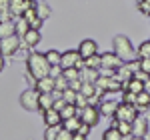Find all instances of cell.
I'll return each instance as SVG.
<instances>
[{
  "label": "cell",
  "instance_id": "cell-43",
  "mask_svg": "<svg viewBox=\"0 0 150 140\" xmlns=\"http://www.w3.org/2000/svg\"><path fill=\"white\" fill-rule=\"evenodd\" d=\"M10 2L12 0H0V10H10Z\"/></svg>",
  "mask_w": 150,
  "mask_h": 140
},
{
  "label": "cell",
  "instance_id": "cell-40",
  "mask_svg": "<svg viewBox=\"0 0 150 140\" xmlns=\"http://www.w3.org/2000/svg\"><path fill=\"white\" fill-rule=\"evenodd\" d=\"M64 106H66V100H64V98H58V100H54V106H52V108L60 112V110H62Z\"/></svg>",
  "mask_w": 150,
  "mask_h": 140
},
{
  "label": "cell",
  "instance_id": "cell-42",
  "mask_svg": "<svg viewBox=\"0 0 150 140\" xmlns=\"http://www.w3.org/2000/svg\"><path fill=\"white\" fill-rule=\"evenodd\" d=\"M40 26H42V20H40V18H34V20L30 22V28H34V30H40Z\"/></svg>",
  "mask_w": 150,
  "mask_h": 140
},
{
  "label": "cell",
  "instance_id": "cell-29",
  "mask_svg": "<svg viewBox=\"0 0 150 140\" xmlns=\"http://www.w3.org/2000/svg\"><path fill=\"white\" fill-rule=\"evenodd\" d=\"M62 76H64V78H66L68 82L80 80V70H78V68H68V70H62Z\"/></svg>",
  "mask_w": 150,
  "mask_h": 140
},
{
  "label": "cell",
  "instance_id": "cell-16",
  "mask_svg": "<svg viewBox=\"0 0 150 140\" xmlns=\"http://www.w3.org/2000/svg\"><path fill=\"white\" fill-rule=\"evenodd\" d=\"M80 80L86 82V84H96V80H98V70H92V68H84L80 70Z\"/></svg>",
  "mask_w": 150,
  "mask_h": 140
},
{
  "label": "cell",
  "instance_id": "cell-45",
  "mask_svg": "<svg viewBox=\"0 0 150 140\" xmlns=\"http://www.w3.org/2000/svg\"><path fill=\"white\" fill-rule=\"evenodd\" d=\"M144 92H148V94H150V78L144 82Z\"/></svg>",
  "mask_w": 150,
  "mask_h": 140
},
{
  "label": "cell",
  "instance_id": "cell-15",
  "mask_svg": "<svg viewBox=\"0 0 150 140\" xmlns=\"http://www.w3.org/2000/svg\"><path fill=\"white\" fill-rule=\"evenodd\" d=\"M80 124H82L80 116H72V118H66V120H62V128L68 130V132H72V134H76V132H78Z\"/></svg>",
  "mask_w": 150,
  "mask_h": 140
},
{
  "label": "cell",
  "instance_id": "cell-48",
  "mask_svg": "<svg viewBox=\"0 0 150 140\" xmlns=\"http://www.w3.org/2000/svg\"><path fill=\"white\" fill-rule=\"evenodd\" d=\"M144 2H148V4H150V0H144Z\"/></svg>",
  "mask_w": 150,
  "mask_h": 140
},
{
  "label": "cell",
  "instance_id": "cell-21",
  "mask_svg": "<svg viewBox=\"0 0 150 140\" xmlns=\"http://www.w3.org/2000/svg\"><path fill=\"white\" fill-rule=\"evenodd\" d=\"M136 108H138V110L150 108V94H148V92H140V94H136Z\"/></svg>",
  "mask_w": 150,
  "mask_h": 140
},
{
  "label": "cell",
  "instance_id": "cell-11",
  "mask_svg": "<svg viewBox=\"0 0 150 140\" xmlns=\"http://www.w3.org/2000/svg\"><path fill=\"white\" fill-rule=\"evenodd\" d=\"M100 58H102V66H100V68L118 70L120 66H122V64H124V62H122V60L118 58V56H116L114 52H104V54L100 56Z\"/></svg>",
  "mask_w": 150,
  "mask_h": 140
},
{
  "label": "cell",
  "instance_id": "cell-4",
  "mask_svg": "<svg viewBox=\"0 0 150 140\" xmlns=\"http://www.w3.org/2000/svg\"><path fill=\"white\" fill-rule=\"evenodd\" d=\"M82 66H84V60L78 54V50H66V52H62V58H60V68L62 70H68V68L80 70Z\"/></svg>",
  "mask_w": 150,
  "mask_h": 140
},
{
  "label": "cell",
  "instance_id": "cell-39",
  "mask_svg": "<svg viewBox=\"0 0 150 140\" xmlns=\"http://www.w3.org/2000/svg\"><path fill=\"white\" fill-rule=\"evenodd\" d=\"M124 102H126V104H134V106H136V94L124 92Z\"/></svg>",
  "mask_w": 150,
  "mask_h": 140
},
{
  "label": "cell",
  "instance_id": "cell-23",
  "mask_svg": "<svg viewBox=\"0 0 150 140\" xmlns=\"http://www.w3.org/2000/svg\"><path fill=\"white\" fill-rule=\"evenodd\" d=\"M46 60L50 66H60V58H62V52H58V50H48L46 54Z\"/></svg>",
  "mask_w": 150,
  "mask_h": 140
},
{
  "label": "cell",
  "instance_id": "cell-10",
  "mask_svg": "<svg viewBox=\"0 0 150 140\" xmlns=\"http://www.w3.org/2000/svg\"><path fill=\"white\" fill-rule=\"evenodd\" d=\"M38 94H52L56 90V82L52 76H46V78H40L36 80V88H34Z\"/></svg>",
  "mask_w": 150,
  "mask_h": 140
},
{
  "label": "cell",
  "instance_id": "cell-9",
  "mask_svg": "<svg viewBox=\"0 0 150 140\" xmlns=\"http://www.w3.org/2000/svg\"><path fill=\"white\" fill-rule=\"evenodd\" d=\"M78 54L82 56V60L90 58L94 54H98V44L94 40H90V38H86V40H82L80 44H78Z\"/></svg>",
  "mask_w": 150,
  "mask_h": 140
},
{
  "label": "cell",
  "instance_id": "cell-26",
  "mask_svg": "<svg viewBox=\"0 0 150 140\" xmlns=\"http://www.w3.org/2000/svg\"><path fill=\"white\" fill-rule=\"evenodd\" d=\"M114 126L122 136H132V122H114Z\"/></svg>",
  "mask_w": 150,
  "mask_h": 140
},
{
  "label": "cell",
  "instance_id": "cell-32",
  "mask_svg": "<svg viewBox=\"0 0 150 140\" xmlns=\"http://www.w3.org/2000/svg\"><path fill=\"white\" fill-rule=\"evenodd\" d=\"M62 130V124L60 126H46V132H44V138L46 140H54L58 136V132Z\"/></svg>",
  "mask_w": 150,
  "mask_h": 140
},
{
  "label": "cell",
  "instance_id": "cell-33",
  "mask_svg": "<svg viewBox=\"0 0 150 140\" xmlns=\"http://www.w3.org/2000/svg\"><path fill=\"white\" fill-rule=\"evenodd\" d=\"M80 94H82V96H86V98H92L94 94H96V88H94V84H86V82H82Z\"/></svg>",
  "mask_w": 150,
  "mask_h": 140
},
{
  "label": "cell",
  "instance_id": "cell-31",
  "mask_svg": "<svg viewBox=\"0 0 150 140\" xmlns=\"http://www.w3.org/2000/svg\"><path fill=\"white\" fill-rule=\"evenodd\" d=\"M136 54H138V58H150V40L146 42H142L136 50Z\"/></svg>",
  "mask_w": 150,
  "mask_h": 140
},
{
  "label": "cell",
  "instance_id": "cell-37",
  "mask_svg": "<svg viewBox=\"0 0 150 140\" xmlns=\"http://www.w3.org/2000/svg\"><path fill=\"white\" fill-rule=\"evenodd\" d=\"M138 10L142 12V14H148V16H150V4H148V2H144V0H138Z\"/></svg>",
  "mask_w": 150,
  "mask_h": 140
},
{
  "label": "cell",
  "instance_id": "cell-7",
  "mask_svg": "<svg viewBox=\"0 0 150 140\" xmlns=\"http://www.w3.org/2000/svg\"><path fill=\"white\" fill-rule=\"evenodd\" d=\"M80 120L84 124H88V126H94V124H98V120H100V110L96 108V106H84L80 110Z\"/></svg>",
  "mask_w": 150,
  "mask_h": 140
},
{
  "label": "cell",
  "instance_id": "cell-18",
  "mask_svg": "<svg viewBox=\"0 0 150 140\" xmlns=\"http://www.w3.org/2000/svg\"><path fill=\"white\" fill-rule=\"evenodd\" d=\"M16 34V24L14 20L10 22H0V40L2 38H8V36H14Z\"/></svg>",
  "mask_w": 150,
  "mask_h": 140
},
{
  "label": "cell",
  "instance_id": "cell-6",
  "mask_svg": "<svg viewBox=\"0 0 150 140\" xmlns=\"http://www.w3.org/2000/svg\"><path fill=\"white\" fill-rule=\"evenodd\" d=\"M38 96L40 94L36 92L34 88H28V90H24L22 94H20V104H22V108H26V110H38Z\"/></svg>",
  "mask_w": 150,
  "mask_h": 140
},
{
  "label": "cell",
  "instance_id": "cell-24",
  "mask_svg": "<svg viewBox=\"0 0 150 140\" xmlns=\"http://www.w3.org/2000/svg\"><path fill=\"white\" fill-rule=\"evenodd\" d=\"M84 66H86V68H92V70H98L100 66H102L100 54H94V56H90V58H86L84 60Z\"/></svg>",
  "mask_w": 150,
  "mask_h": 140
},
{
  "label": "cell",
  "instance_id": "cell-2",
  "mask_svg": "<svg viewBox=\"0 0 150 140\" xmlns=\"http://www.w3.org/2000/svg\"><path fill=\"white\" fill-rule=\"evenodd\" d=\"M112 44H114V54L122 60L124 64H128V62H132V60H134L136 52H134V46H132V42H130V38H128V36H122V34L116 36Z\"/></svg>",
  "mask_w": 150,
  "mask_h": 140
},
{
  "label": "cell",
  "instance_id": "cell-14",
  "mask_svg": "<svg viewBox=\"0 0 150 140\" xmlns=\"http://www.w3.org/2000/svg\"><path fill=\"white\" fill-rule=\"evenodd\" d=\"M40 30H34V28H30L26 34L22 36V42L26 44V46H30V48H34L36 44H40Z\"/></svg>",
  "mask_w": 150,
  "mask_h": 140
},
{
  "label": "cell",
  "instance_id": "cell-25",
  "mask_svg": "<svg viewBox=\"0 0 150 140\" xmlns=\"http://www.w3.org/2000/svg\"><path fill=\"white\" fill-rule=\"evenodd\" d=\"M60 116H62V120L72 118V116H78V108H76L74 104H66L62 110H60Z\"/></svg>",
  "mask_w": 150,
  "mask_h": 140
},
{
  "label": "cell",
  "instance_id": "cell-38",
  "mask_svg": "<svg viewBox=\"0 0 150 140\" xmlns=\"http://www.w3.org/2000/svg\"><path fill=\"white\" fill-rule=\"evenodd\" d=\"M12 18L14 16H12L10 10H0V22H10Z\"/></svg>",
  "mask_w": 150,
  "mask_h": 140
},
{
  "label": "cell",
  "instance_id": "cell-8",
  "mask_svg": "<svg viewBox=\"0 0 150 140\" xmlns=\"http://www.w3.org/2000/svg\"><path fill=\"white\" fill-rule=\"evenodd\" d=\"M36 4H38V2H34V0H12L10 2V12H12V16L20 18L28 8H36Z\"/></svg>",
  "mask_w": 150,
  "mask_h": 140
},
{
  "label": "cell",
  "instance_id": "cell-28",
  "mask_svg": "<svg viewBox=\"0 0 150 140\" xmlns=\"http://www.w3.org/2000/svg\"><path fill=\"white\" fill-rule=\"evenodd\" d=\"M36 12H38V18L40 20H46L48 16H50V6L44 4V2H38L36 4Z\"/></svg>",
  "mask_w": 150,
  "mask_h": 140
},
{
  "label": "cell",
  "instance_id": "cell-1",
  "mask_svg": "<svg viewBox=\"0 0 150 140\" xmlns=\"http://www.w3.org/2000/svg\"><path fill=\"white\" fill-rule=\"evenodd\" d=\"M26 66H28V72H30V76L34 78V80H40V78H46L50 76V64H48V60L44 54H40V52H32L28 60H26Z\"/></svg>",
  "mask_w": 150,
  "mask_h": 140
},
{
  "label": "cell",
  "instance_id": "cell-13",
  "mask_svg": "<svg viewBox=\"0 0 150 140\" xmlns=\"http://www.w3.org/2000/svg\"><path fill=\"white\" fill-rule=\"evenodd\" d=\"M44 124H46V126H60V124H62V116H60V112L54 110V108L44 110Z\"/></svg>",
  "mask_w": 150,
  "mask_h": 140
},
{
  "label": "cell",
  "instance_id": "cell-19",
  "mask_svg": "<svg viewBox=\"0 0 150 140\" xmlns=\"http://www.w3.org/2000/svg\"><path fill=\"white\" fill-rule=\"evenodd\" d=\"M126 92H132V94L144 92V82L138 80V78H130V80L126 82Z\"/></svg>",
  "mask_w": 150,
  "mask_h": 140
},
{
  "label": "cell",
  "instance_id": "cell-27",
  "mask_svg": "<svg viewBox=\"0 0 150 140\" xmlns=\"http://www.w3.org/2000/svg\"><path fill=\"white\" fill-rule=\"evenodd\" d=\"M102 140H122V134L118 132L116 126H110V128L102 134Z\"/></svg>",
  "mask_w": 150,
  "mask_h": 140
},
{
  "label": "cell",
  "instance_id": "cell-5",
  "mask_svg": "<svg viewBox=\"0 0 150 140\" xmlns=\"http://www.w3.org/2000/svg\"><path fill=\"white\" fill-rule=\"evenodd\" d=\"M136 116H138V108L134 104H126V102H120L114 112L116 122H134Z\"/></svg>",
  "mask_w": 150,
  "mask_h": 140
},
{
  "label": "cell",
  "instance_id": "cell-20",
  "mask_svg": "<svg viewBox=\"0 0 150 140\" xmlns=\"http://www.w3.org/2000/svg\"><path fill=\"white\" fill-rule=\"evenodd\" d=\"M54 106V96L52 94H40L38 96V110H50Z\"/></svg>",
  "mask_w": 150,
  "mask_h": 140
},
{
  "label": "cell",
  "instance_id": "cell-34",
  "mask_svg": "<svg viewBox=\"0 0 150 140\" xmlns=\"http://www.w3.org/2000/svg\"><path fill=\"white\" fill-rule=\"evenodd\" d=\"M138 70H142L144 74L150 76V58H140L138 60Z\"/></svg>",
  "mask_w": 150,
  "mask_h": 140
},
{
  "label": "cell",
  "instance_id": "cell-30",
  "mask_svg": "<svg viewBox=\"0 0 150 140\" xmlns=\"http://www.w3.org/2000/svg\"><path fill=\"white\" fill-rule=\"evenodd\" d=\"M76 96H78V92H76V90H72L70 86L62 92V98L66 100V104H76Z\"/></svg>",
  "mask_w": 150,
  "mask_h": 140
},
{
  "label": "cell",
  "instance_id": "cell-36",
  "mask_svg": "<svg viewBox=\"0 0 150 140\" xmlns=\"http://www.w3.org/2000/svg\"><path fill=\"white\" fill-rule=\"evenodd\" d=\"M72 136H74V134H72V132H68V130H60V132H58V136L54 140H72Z\"/></svg>",
  "mask_w": 150,
  "mask_h": 140
},
{
  "label": "cell",
  "instance_id": "cell-35",
  "mask_svg": "<svg viewBox=\"0 0 150 140\" xmlns=\"http://www.w3.org/2000/svg\"><path fill=\"white\" fill-rule=\"evenodd\" d=\"M22 18H24V20H26L28 24H30L32 20H34V18H38V12H36V8H28V10L22 14Z\"/></svg>",
  "mask_w": 150,
  "mask_h": 140
},
{
  "label": "cell",
  "instance_id": "cell-17",
  "mask_svg": "<svg viewBox=\"0 0 150 140\" xmlns=\"http://www.w3.org/2000/svg\"><path fill=\"white\" fill-rule=\"evenodd\" d=\"M116 108H118V102H114V100H104L98 110H100L102 116H114Z\"/></svg>",
  "mask_w": 150,
  "mask_h": 140
},
{
  "label": "cell",
  "instance_id": "cell-12",
  "mask_svg": "<svg viewBox=\"0 0 150 140\" xmlns=\"http://www.w3.org/2000/svg\"><path fill=\"white\" fill-rule=\"evenodd\" d=\"M146 132H148V120L138 114V116L134 118V122H132V136L144 138V136H146Z\"/></svg>",
  "mask_w": 150,
  "mask_h": 140
},
{
  "label": "cell",
  "instance_id": "cell-46",
  "mask_svg": "<svg viewBox=\"0 0 150 140\" xmlns=\"http://www.w3.org/2000/svg\"><path fill=\"white\" fill-rule=\"evenodd\" d=\"M4 70V56H0V72Z\"/></svg>",
  "mask_w": 150,
  "mask_h": 140
},
{
  "label": "cell",
  "instance_id": "cell-44",
  "mask_svg": "<svg viewBox=\"0 0 150 140\" xmlns=\"http://www.w3.org/2000/svg\"><path fill=\"white\" fill-rule=\"evenodd\" d=\"M72 140H86V136H82V134H78V132H76V134L72 136Z\"/></svg>",
  "mask_w": 150,
  "mask_h": 140
},
{
  "label": "cell",
  "instance_id": "cell-47",
  "mask_svg": "<svg viewBox=\"0 0 150 140\" xmlns=\"http://www.w3.org/2000/svg\"><path fill=\"white\" fill-rule=\"evenodd\" d=\"M130 140H144V138H138V136H132Z\"/></svg>",
  "mask_w": 150,
  "mask_h": 140
},
{
  "label": "cell",
  "instance_id": "cell-41",
  "mask_svg": "<svg viewBox=\"0 0 150 140\" xmlns=\"http://www.w3.org/2000/svg\"><path fill=\"white\" fill-rule=\"evenodd\" d=\"M90 128H92V126H88V124H84V122H82L80 128H78V134H82V136H88V134H90Z\"/></svg>",
  "mask_w": 150,
  "mask_h": 140
},
{
  "label": "cell",
  "instance_id": "cell-49",
  "mask_svg": "<svg viewBox=\"0 0 150 140\" xmlns=\"http://www.w3.org/2000/svg\"><path fill=\"white\" fill-rule=\"evenodd\" d=\"M144 140H150V138H144Z\"/></svg>",
  "mask_w": 150,
  "mask_h": 140
},
{
  "label": "cell",
  "instance_id": "cell-3",
  "mask_svg": "<svg viewBox=\"0 0 150 140\" xmlns=\"http://www.w3.org/2000/svg\"><path fill=\"white\" fill-rule=\"evenodd\" d=\"M20 46H22V38L18 34L2 38V40H0V56H4V58H6V56H12V54L18 52Z\"/></svg>",
  "mask_w": 150,
  "mask_h": 140
},
{
  "label": "cell",
  "instance_id": "cell-22",
  "mask_svg": "<svg viewBox=\"0 0 150 140\" xmlns=\"http://www.w3.org/2000/svg\"><path fill=\"white\" fill-rule=\"evenodd\" d=\"M14 24H16V34L20 36V38H22V36L26 34L28 30H30V24L26 22L22 16H20V18H16V20H14Z\"/></svg>",
  "mask_w": 150,
  "mask_h": 140
}]
</instances>
